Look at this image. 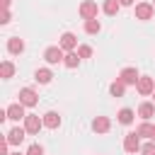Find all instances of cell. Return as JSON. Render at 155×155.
Masks as SVG:
<instances>
[{
    "label": "cell",
    "mask_w": 155,
    "mask_h": 155,
    "mask_svg": "<svg viewBox=\"0 0 155 155\" xmlns=\"http://www.w3.org/2000/svg\"><path fill=\"white\" fill-rule=\"evenodd\" d=\"M121 5H133V0H119Z\"/></svg>",
    "instance_id": "cell-28"
},
{
    "label": "cell",
    "mask_w": 155,
    "mask_h": 155,
    "mask_svg": "<svg viewBox=\"0 0 155 155\" xmlns=\"http://www.w3.org/2000/svg\"><path fill=\"white\" fill-rule=\"evenodd\" d=\"M41 126H44V119L34 116V114H27V119H24V131L27 133H39Z\"/></svg>",
    "instance_id": "cell-3"
},
{
    "label": "cell",
    "mask_w": 155,
    "mask_h": 155,
    "mask_svg": "<svg viewBox=\"0 0 155 155\" xmlns=\"http://www.w3.org/2000/svg\"><path fill=\"white\" fill-rule=\"evenodd\" d=\"M39 102V97H36V92L31 90V87H22L19 90V104H24V107H34Z\"/></svg>",
    "instance_id": "cell-2"
},
{
    "label": "cell",
    "mask_w": 155,
    "mask_h": 155,
    "mask_svg": "<svg viewBox=\"0 0 155 155\" xmlns=\"http://www.w3.org/2000/svg\"><path fill=\"white\" fill-rule=\"evenodd\" d=\"M153 97H155V92H153Z\"/></svg>",
    "instance_id": "cell-33"
},
{
    "label": "cell",
    "mask_w": 155,
    "mask_h": 155,
    "mask_svg": "<svg viewBox=\"0 0 155 155\" xmlns=\"http://www.w3.org/2000/svg\"><path fill=\"white\" fill-rule=\"evenodd\" d=\"M92 128H94L97 133H107V131H109V119H107V116H97V119L92 121Z\"/></svg>",
    "instance_id": "cell-14"
},
{
    "label": "cell",
    "mask_w": 155,
    "mask_h": 155,
    "mask_svg": "<svg viewBox=\"0 0 155 155\" xmlns=\"http://www.w3.org/2000/svg\"><path fill=\"white\" fill-rule=\"evenodd\" d=\"M7 51H10V53H22V51H24V41H22L19 36H10V39H7Z\"/></svg>",
    "instance_id": "cell-11"
},
{
    "label": "cell",
    "mask_w": 155,
    "mask_h": 155,
    "mask_svg": "<svg viewBox=\"0 0 155 155\" xmlns=\"http://www.w3.org/2000/svg\"><path fill=\"white\" fill-rule=\"evenodd\" d=\"M140 150H143V155H155V143H145Z\"/></svg>",
    "instance_id": "cell-26"
},
{
    "label": "cell",
    "mask_w": 155,
    "mask_h": 155,
    "mask_svg": "<svg viewBox=\"0 0 155 155\" xmlns=\"http://www.w3.org/2000/svg\"><path fill=\"white\" fill-rule=\"evenodd\" d=\"M153 140H155V128H153Z\"/></svg>",
    "instance_id": "cell-30"
},
{
    "label": "cell",
    "mask_w": 155,
    "mask_h": 155,
    "mask_svg": "<svg viewBox=\"0 0 155 155\" xmlns=\"http://www.w3.org/2000/svg\"><path fill=\"white\" fill-rule=\"evenodd\" d=\"M136 90H138L140 94H153V92H155V82H153V78L143 75V78L136 82Z\"/></svg>",
    "instance_id": "cell-7"
},
{
    "label": "cell",
    "mask_w": 155,
    "mask_h": 155,
    "mask_svg": "<svg viewBox=\"0 0 155 155\" xmlns=\"http://www.w3.org/2000/svg\"><path fill=\"white\" fill-rule=\"evenodd\" d=\"M153 7H155V0H153Z\"/></svg>",
    "instance_id": "cell-32"
},
{
    "label": "cell",
    "mask_w": 155,
    "mask_h": 155,
    "mask_svg": "<svg viewBox=\"0 0 155 155\" xmlns=\"http://www.w3.org/2000/svg\"><path fill=\"white\" fill-rule=\"evenodd\" d=\"M0 73H2V78L7 80V78H12V73H15V65H12L10 61H2V65H0Z\"/></svg>",
    "instance_id": "cell-22"
},
{
    "label": "cell",
    "mask_w": 155,
    "mask_h": 155,
    "mask_svg": "<svg viewBox=\"0 0 155 155\" xmlns=\"http://www.w3.org/2000/svg\"><path fill=\"white\" fill-rule=\"evenodd\" d=\"M44 58H46V63H61V61H65V56H63V48L61 46H48L46 51H44Z\"/></svg>",
    "instance_id": "cell-1"
},
{
    "label": "cell",
    "mask_w": 155,
    "mask_h": 155,
    "mask_svg": "<svg viewBox=\"0 0 155 155\" xmlns=\"http://www.w3.org/2000/svg\"><path fill=\"white\" fill-rule=\"evenodd\" d=\"M0 22H2V24H7V22H10V12H7V10L2 12V19H0Z\"/></svg>",
    "instance_id": "cell-27"
},
{
    "label": "cell",
    "mask_w": 155,
    "mask_h": 155,
    "mask_svg": "<svg viewBox=\"0 0 155 155\" xmlns=\"http://www.w3.org/2000/svg\"><path fill=\"white\" fill-rule=\"evenodd\" d=\"M12 155H22V153H12Z\"/></svg>",
    "instance_id": "cell-31"
},
{
    "label": "cell",
    "mask_w": 155,
    "mask_h": 155,
    "mask_svg": "<svg viewBox=\"0 0 155 155\" xmlns=\"http://www.w3.org/2000/svg\"><path fill=\"white\" fill-rule=\"evenodd\" d=\"M99 29H102L99 19H87V22H85V31H87V34H97Z\"/></svg>",
    "instance_id": "cell-21"
},
{
    "label": "cell",
    "mask_w": 155,
    "mask_h": 155,
    "mask_svg": "<svg viewBox=\"0 0 155 155\" xmlns=\"http://www.w3.org/2000/svg\"><path fill=\"white\" fill-rule=\"evenodd\" d=\"M124 90H126V85H124L121 80H116V82H111V85H109L111 97H124Z\"/></svg>",
    "instance_id": "cell-17"
},
{
    "label": "cell",
    "mask_w": 155,
    "mask_h": 155,
    "mask_svg": "<svg viewBox=\"0 0 155 155\" xmlns=\"http://www.w3.org/2000/svg\"><path fill=\"white\" fill-rule=\"evenodd\" d=\"M80 15L85 17V22H87V19H97V2L85 0V2L80 5Z\"/></svg>",
    "instance_id": "cell-5"
},
{
    "label": "cell",
    "mask_w": 155,
    "mask_h": 155,
    "mask_svg": "<svg viewBox=\"0 0 155 155\" xmlns=\"http://www.w3.org/2000/svg\"><path fill=\"white\" fill-rule=\"evenodd\" d=\"M51 78H53V75H51V70H48V68H41V70H36V73H34V80H36V82H41V85L51 82Z\"/></svg>",
    "instance_id": "cell-16"
},
{
    "label": "cell",
    "mask_w": 155,
    "mask_h": 155,
    "mask_svg": "<svg viewBox=\"0 0 155 155\" xmlns=\"http://www.w3.org/2000/svg\"><path fill=\"white\" fill-rule=\"evenodd\" d=\"M153 128H155V126H150V124H140V126L136 128V133H138L140 138H150V140H153Z\"/></svg>",
    "instance_id": "cell-19"
},
{
    "label": "cell",
    "mask_w": 155,
    "mask_h": 155,
    "mask_svg": "<svg viewBox=\"0 0 155 155\" xmlns=\"http://www.w3.org/2000/svg\"><path fill=\"white\" fill-rule=\"evenodd\" d=\"M5 111H7V119H12V121L27 119V114H24V104H10Z\"/></svg>",
    "instance_id": "cell-8"
},
{
    "label": "cell",
    "mask_w": 155,
    "mask_h": 155,
    "mask_svg": "<svg viewBox=\"0 0 155 155\" xmlns=\"http://www.w3.org/2000/svg\"><path fill=\"white\" fill-rule=\"evenodd\" d=\"M119 7H121L119 0H104V12H107V15H116Z\"/></svg>",
    "instance_id": "cell-20"
},
{
    "label": "cell",
    "mask_w": 155,
    "mask_h": 155,
    "mask_svg": "<svg viewBox=\"0 0 155 155\" xmlns=\"http://www.w3.org/2000/svg\"><path fill=\"white\" fill-rule=\"evenodd\" d=\"M24 133H27V131H24V128H19V126H17V128H12V131L7 133V143H12V145H19V143L24 140Z\"/></svg>",
    "instance_id": "cell-12"
},
{
    "label": "cell",
    "mask_w": 155,
    "mask_h": 155,
    "mask_svg": "<svg viewBox=\"0 0 155 155\" xmlns=\"http://www.w3.org/2000/svg\"><path fill=\"white\" fill-rule=\"evenodd\" d=\"M75 46H78V36H75V34H70V31H65V34L61 36V48L73 53V48H75Z\"/></svg>",
    "instance_id": "cell-10"
},
{
    "label": "cell",
    "mask_w": 155,
    "mask_h": 155,
    "mask_svg": "<svg viewBox=\"0 0 155 155\" xmlns=\"http://www.w3.org/2000/svg\"><path fill=\"white\" fill-rule=\"evenodd\" d=\"M63 63H65V68H78V63H80V56H78V53H68Z\"/></svg>",
    "instance_id": "cell-23"
},
{
    "label": "cell",
    "mask_w": 155,
    "mask_h": 155,
    "mask_svg": "<svg viewBox=\"0 0 155 155\" xmlns=\"http://www.w3.org/2000/svg\"><path fill=\"white\" fill-rule=\"evenodd\" d=\"M153 10H155V7H153L150 2H138V5H136V17H138V19H150V17H153Z\"/></svg>",
    "instance_id": "cell-9"
},
{
    "label": "cell",
    "mask_w": 155,
    "mask_h": 155,
    "mask_svg": "<svg viewBox=\"0 0 155 155\" xmlns=\"http://www.w3.org/2000/svg\"><path fill=\"white\" fill-rule=\"evenodd\" d=\"M27 155H44V148L34 143V145H29V150H27Z\"/></svg>",
    "instance_id": "cell-25"
},
{
    "label": "cell",
    "mask_w": 155,
    "mask_h": 155,
    "mask_svg": "<svg viewBox=\"0 0 155 155\" xmlns=\"http://www.w3.org/2000/svg\"><path fill=\"white\" fill-rule=\"evenodd\" d=\"M78 56H80V58H90V56H92V48H90V46H80V48H78Z\"/></svg>",
    "instance_id": "cell-24"
},
{
    "label": "cell",
    "mask_w": 155,
    "mask_h": 155,
    "mask_svg": "<svg viewBox=\"0 0 155 155\" xmlns=\"http://www.w3.org/2000/svg\"><path fill=\"white\" fill-rule=\"evenodd\" d=\"M2 7L7 10V7H10V0H2Z\"/></svg>",
    "instance_id": "cell-29"
},
{
    "label": "cell",
    "mask_w": 155,
    "mask_h": 155,
    "mask_svg": "<svg viewBox=\"0 0 155 155\" xmlns=\"http://www.w3.org/2000/svg\"><path fill=\"white\" fill-rule=\"evenodd\" d=\"M138 138H140V136H138L136 131L128 133V136L124 138V150H126V153H138V150H140V140H138Z\"/></svg>",
    "instance_id": "cell-4"
},
{
    "label": "cell",
    "mask_w": 155,
    "mask_h": 155,
    "mask_svg": "<svg viewBox=\"0 0 155 155\" xmlns=\"http://www.w3.org/2000/svg\"><path fill=\"white\" fill-rule=\"evenodd\" d=\"M119 80H121L124 85H136V82L140 80V75H138V70H136V68H124V70H121V75H119Z\"/></svg>",
    "instance_id": "cell-6"
},
{
    "label": "cell",
    "mask_w": 155,
    "mask_h": 155,
    "mask_svg": "<svg viewBox=\"0 0 155 155\" xmlns=\"http://www.w3.org/2000/svg\"><path fill=\"white\" fill-rule=\"evenodd\" d=\"M58 124H61V116L56 111H46L44 114V126L46 128H58Z\"/></svg>",
    "instance_id": "cell-13"
},
{
    "label": "cell",
    "mask_w": 155,
    "mask_h": 155,
    "mask_svg": "<svg viewBox=\"0 0 155 155\" xmlns=\"http://www.w3.org/2000/svg\"><path fill=\"white\" fill-rule=\"evenodd\" d=\"M153 114H155V107H153L150 102H143V104L138 107V116H140V119H145V121H148Z\"/></svg>",
    "instance_id": "cell-15"
},
{
    "label": "cell",
    "mask_w": 155,
    "mask_h": 155,
    "mask_svg": "<svg viewBox=\"0 0 155 155\" xmlns=\"http://www.w3.org/2000/svg\"><path fill=\"white\" fill-rule=\"evenodd\" d=\"M133 116H136L133 109H121L119 111V124H126L128 126V124H133Z\"/></svg>",
    "instance_id": "cell-18"
}]
</instances>
